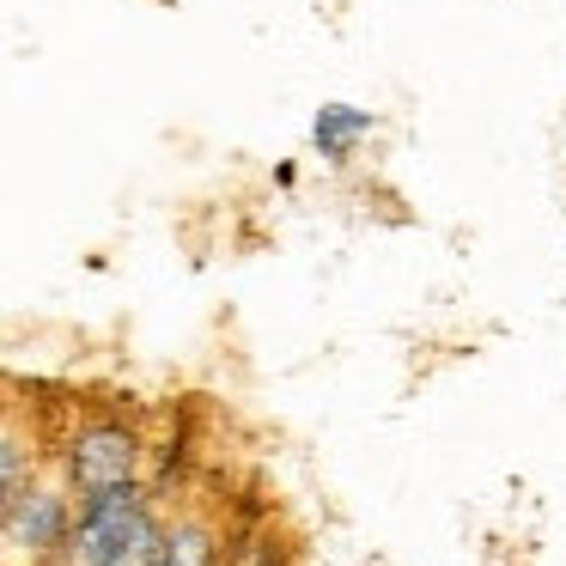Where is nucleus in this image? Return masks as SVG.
<instances>
[{
  "label": "nucleus",
  "mask_w": 566,
  "mask_h": 566,
  "mask_svg": "<svg viewBox=\"0 0 566 566\" xmlns=\"http://www.w3.org/2000/svg\"><path fill=\"white\" fill-rule=\"evenodd\" d=\"M135 463H140V439L128 427H116V420H98V427L74 432V444H67V481L80 488V500L128 488Z\"/></svg>",
  "instance_id": "nucleus-2"
},
{
  "label": "nucleus",
  "mask_w": 566,
  "mask_h": 566,
  "mask_svg": "<svg viewBox=\"0 0 566 566\" xmlns=\"http://www.w3.org/2000/svg\"><path fill=\"white\" fill-rule=\"evenodd\" d=\"M359 135H371V116L354 111V104H323L317 123H311V140L323 147V159H347Z\"/></svg>",
  "instance_id": "nucleus-4"
},
{
  "label": "nucleus",
  "mask_w": 566,
  "mask_h": 566,
  "mask_svg": "<svg viewBox=\"0 0 566 566\" xmlns=\"http://www.w3.org/2000/svg\"><path fill=\"white\" fill-rule=\"evenodd\" d=\"M165 566H213V536L201 524L165 530Z\"/></svg>",
  "instance_id": "nucleus-5"
},
{
  "label": "nucleus",
  "mask_w": 566,
  "mask_h": 566,
  "mask_svg": "<svg viewBox=\"0 0 566 566\" xmlns=\"http://www.w3.org/2000/svg\"><path fill=\"white\" fill-rule=\"evenodd\" d=\"M62 542H74V512H67L62 493L31 488L19 500H7V548L13 554H55Z\"/></svg>",
  "instance_id": "nucleus-3"
},
{
  "label": "nucleus",
  "mask_w": 566,
  "mask_h": 566,
  "mask_svg": "<svg viewBox=\"0 0 566 566\" xmlns=\"http://www.w3.org/2000/svg\"><path fill=\"white\" fill-rule=\"evenodd\" d=\"M80 566H165V530L153 524L147 493L128 481L111 493H86L74 517Z\"/></svg>",
  "instance_id": "nucleus-1"
}]
</instances>
